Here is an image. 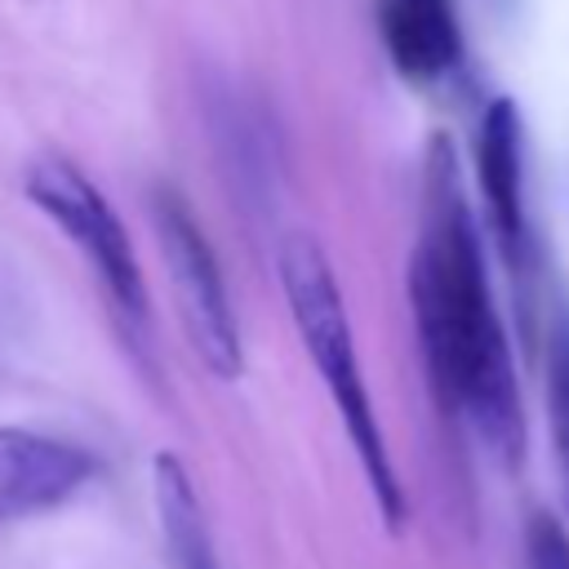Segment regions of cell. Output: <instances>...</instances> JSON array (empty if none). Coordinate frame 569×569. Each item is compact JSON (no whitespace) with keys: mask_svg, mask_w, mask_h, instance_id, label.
<instances>
[{"mask_svg":"<svg viewBox=\"0 0 569 569\" xmlns=\"http://www.w3.org/2000/svg\"><path fill=\"white\" fill-rule=\"evenodd\" d=\"M22 191L84 253V262L93 267L102 293L111 298L120 325L147 329L142 267H138L133 240H129L124 222L116 218V209L107 204V196L62 156H36L27 164V173H22Z\"/></svg>","mask_w":569,"mask_h":569,"instance_id":"3","label":"cell"},{"mask_svg":"<svg viewBox=\"0 0 569 569\" xmlns=\"http://www.w3.org/2000/svg\"><path fill=\"white\" fill-rule=\"evenodd\" d=\"M529 569H569V529L551 511H533L525 529Z\"/></svg>","mask_w":569,"mask_h":569,"instance_id":"10","label":"cell"},{"mask_svg":"<svg viewBox=\"0 0 569 569\" xmlns=\"http://www.w3.org/2000/svg\"><path fill=\"white\" fill-rule=\"evenodd\" d=\"M280 284H284V298H289L298 338H302L316 373L325 378V387H329V396H333V405L342 413V427H347V436H351V445L360 453V467L369 476L373 502H378L382 520L391 529H400L405 525V489L396 480L382 427L373 418V400L365 391L360 360H356V338H351L347 302H342L338 276H333L320 240L289 236L280 244Z\"/></svg>","mask_w":569,"mask_h":569,"instance_id":"2","label":"cell"},{"mask_svg":"<svg viewBox=\"0 0 569 569\" xmlns=\"http://www.w3.org/2000/svg\"><path fill=\"white\" fill-rule=\"evenodd\" d=\"M547 418H551V445L569 507V302L565 298L556 302L547 325Z\"/></svg>","mask_w":569,"mask_h":569,"instance_id":"9","label":"cell"},{"mask_svg":"<svg viewBox=\"0 0 569 569\" xmlns=\"http://www.w3.org/2000/svg\"><path fill=\"white\" fill-rule=\"evenodd\" d=\"M151 489H156V516H160L169 565L173 569H222L218 551H213V538H209V520H204L200 493L191 485V471L173 449L156 453Z\"/></svg>","mask_w":569,"mask_h":569,"instance_id":"8","label":"cell"},{"mask_svg":"<svg viewBox=\"0 0 569 569\" xmlns=\"http://www.w3.org/2000/svg\"><path fill=\"white\" fill-rule=\"evenodd\" d=\"M151 213H156L160 258L173 280V298L182 307V325H187V338H191L200 365L218 378H240V369H244L240 325L231 311L222 267H218L200 222L191 218V204L173 187H156Z\"/></svg>","mask_w":569,"mask_h":569,"instance_id":"4","label":"cell"},{"mask_svg":"<svg viewBox=\"0 0 569 569\" xmlns=\"http://www.w3.org/2000/svg\"><path fill=\"white\" fill-rule=\"evenodd\" d=\"M422 213V236L409 262V302L431 387L449 413L471 418L502 467H516L525 458L516 365L449 138H436L427 151Z\"/></svg>","mask_w":569,"mask_h":569,"instance_id":"1","label":"cell"},{"mask_svg":"<svg viewBox=\"0 0 569 569\" xmlns=\"http://www.w3.org/2000/svg\"><path fill=\"white\" fill-rule=\"evenodd\" d=\"M382 44L400 76L440 80L462 58V31L449 0H378Z\"/></svg>","mask_w":569,"mask_h":569,"instance_id":"7","label":"cell"},{"mask_svg":"<svg viewBox=\"0 0 569 569\" xmlns=\"http://www.w3.org/2000/svg\"><path fill=\"white\" fill-rule=\"evenodd\" d=\"M93 476V453L27 427H0V520L62 507Z\"/></svg>","mask_w":569,"mask_h":569,"instance_id":"5","label":"cell"},{"mask_svg":"<svg viewBox=\"0 0 569 569\" xmlns=\"http://www.w3.org/2000/svg\"><path fill=\"white\" fill-rule=\"evenodd\" d=\"M476 169L489 222L498 231V244L511 258V271L525 276L529 262V222H525V147H520V111L507 98H493L485 107L480 133H476Z\"/></svg>","mask_w":569,"mask_h":569,"instance_id":"6","label":"cell"}]
</instances>
